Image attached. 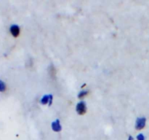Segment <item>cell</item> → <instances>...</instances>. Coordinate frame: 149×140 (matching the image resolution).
I'll return each instance as SVG.
<instances>
[{
    "instance_id": "1",
    "label": "cell",
    "mask_w": 149,
    "mask_h": 140,
    "mask_svg": "<svg viewBox=\"0 0 149 140\" xmlns=\"http://www.w3.org/2000/svg\"><path fill=\"white\" fill-rule=\"evenodd\" d=\"M77 113L79 115H84L87 112V106L84 102H80L77 104V108H76Z\"/></svg>"
},
{
    "instance_id": "2",
    "label": "cell",
    "mask_w": 149,
    "mask_h": 140,
    "mask_svg": "<svg viewBox=\"0 0 149 140\" xmlns=\"http://www.w3.org/2000/svg\"><path fill=\"white\" fill-rule=\"evenodd\" d=\"M146 118L145 117L138 118L135 123V128L137 130L143 129L146 126Z\"/></svg>"
},
{
    "instance_id": "3",
    "label": "cell",
    "mask_w": 149,
    "mask_h": 140,
    "mask_svg": "<svg viewBox=\"0 0 149 140\" xmlns=\"http://www.w3.org/2000/svg\"><path fill=\"white\" fill-rule=\"evenodd\" d=\"M52 96L51 94L49 95H45V96H44L42 98V99H41L40 102L43 105H45V104H49V105H51V104H52Z\"/></svg>"
},
{
    "instance_id": "4",
    "label": "cell",
    "mask_w": 149,
    "mask_h": 140,
    "mask_svg": "<svg viewBox=\"0 0 149 140\" xmlns=\"http://www.w3.org/2000/svg\"><path fill=\"white\" fill-rule=\"evenodd\" d=\"M51 126H52V129L55 132H60L61 131V129H62V126H61L59 120H56L55 121L52 122Z\"/></svg>"
},
{
    "instance_id": "5",
    "label": "cell",
    "mask_w": 149,
    "mask_h": 140,
    "mask_svg": "<svg viewBox=\"0 0 149 140\" xmlns=\"http://www.w3.org/2000/svg\"><path fill=\"white\" fill-rule=\"evenodd\" d=\"M10 33L12 34L13 36L17 37L19 34H20V28H19V26L17 25H13L10 27Z\"/></svg>"
},
{
    "instance_id": "6",
    "label": "cell",
    "mask_w": 149,
    "mask_h": 140,
    "mask_svg": "<svg viewBox=\"0 0 149 140\" xmlns=\"http://www.w3.org/2000/svg\"><path fill=\"white\" fill-rule=\"evenodd\" d=\"M6 90V85L3 81L0 80V91L4 92Z\"/></svg>"
},
{
    "instance_id": "7",
    "label": "cell",
    "mask_w": 149,
    "mask_h": 140,
    "mask_svg": "<svg viewBox=\"0 0 149 140\" xmlns=\"http://www.w3.org/2000/svg\"><path fill=\"white\" fill-rule=\"evenodd\" d=\"M87 93H88V92L86 91V90H82V91H81L78 95L79 99H82V98H84V96H87Z\"/></svg>"
},
{
    "instance_id": "8",
    "label": "cell",
    "mask_w": 149,
    "mask_h": 140,
    "mask_svg": "<svg viewBox=\"0 0 149 140\" xmlns=\"http://www.w3.org/2000/svg\"><path fill=\"white\" fill-rule=\"evenodd\" d=\"M145 136L143 134H140L137 136V140H145Z\"/></svg>"
},
{
    "instance_id": "9",
    "label": "cell",
    "mask_w": 149,
    "mask_h": 140,
    "mask_svg": "<svg viewBox=\"0 0 149 140\" xmlns=\"http://www.w3.org/2000/svg\"><path fill=\"white\" fill-rule=\"evenodd\" d=\"M128 140H134V138L132 136H130L128 137Z\"/></svg>"
}]
</instances>
